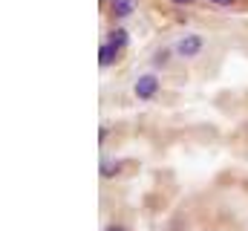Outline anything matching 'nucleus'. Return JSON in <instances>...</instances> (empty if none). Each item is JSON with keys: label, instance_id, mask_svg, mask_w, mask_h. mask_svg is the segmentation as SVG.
Masks as SVG:
<instances>
[{"label": "nucleus", "instance_id": "1", "mask_svg": "<svg viewBox=\"0 0 248 231\" xmlns=\"http://www.w3.org/2000/svg\"><path fill=\"white\" fill-rule=\"evenodd\" d=\"M202 50H205L202 35H182V38L173 44V52H176L179 58H196Z\"/></svg>", "mask_w": 248, "mask_h": 231}, {"label": "nucleus", "instance_id": "2", "mask_svg": "<svg viewBox=\"0 0 248 231\" xmlns=\"http://www.w3.org/2000/svg\"><path fill=\"white\" fill-rule=\"evenodd\" d=\"M133 93H136V99H141V101L153 99V96L159 93V78H156L153 72L139 75V78H136V84H133Z\"/></svg>", "mask_w": 248, "mask_h": 231}, {"label": "nucleus", "instance_id": "3", "mask_svg": "<svg viewBox=\"0 0 248 231\" xmlns=\"http://www.w3.org/2000/svg\"><path fill=\"white\" fill-rule=\"evenodd\" d=\"M110 12H113V17L124 20L136 12V0H110Z\"/></svg>", "mask_w": 248, "mask_h": 231}, {"label": "nucleus", "instance_id": "4", "mask_svg": "<svg viewBox=\"0 0 248 231\" xmlns=\"http://www.w3.org/2000/svg\"><path fill=\"white\" fill-rule=\"evenodd\" d=\"M107 44H113L116 50H124V47L130 44V35H127V29H124V26H113V29L107 32Z\"/></svg>", "mask_w": 248, "mask_h": 231}, {"label": "nucleus", "instance_id": "5", "mask_svg": "<svg viewBox=\"0 0 248 231\" xmlns=\"http://www.w3.org/2000/svg\"><path fill=\"white\" fill-rule=\"evenodd\" d=\"M116 58H119V50L104 41L101 50H98V64H101V66H110V64H116Z\"/></svg>", "mask_w": 248, "mask_h": 231}, {"label": "nucleus", "instance_id": "6", "mask_svg": "<svg viewBox=\"0 0 248 231\" xmlns=\"http://www.w3.org/2000/svg\"><path fill=\"white\" fill-rule=\"evenodd\" d=\"M122 171V162L119 159H107V162H101V176H116V173Z\"/></svg>", "mask_w": 248, "mask_h": 231}, {"label": "nucleus", "instance_id": "7", "mask_svg": "<svg viewBox=\"0 0 248 231\" xmlns=\"http://www.w3.org/2000/svg\"><path fill=\"white\" fill-rule=\"evenodd\" d=\"M208 3H214V6H234L237 0H208Z\"/></svg>", "mask_w": 248, "mask_h": 231}, {"label": "nucleus", "instance_id": "8", "mask_svg": "<svg viewBox=\"0 0 248 231\" xmlns=\"http://www.w3.org/2000/svg\"><path fill=\"white\" fill-rule=\"evenodd\" d=\"M170 3H173V6H193L196 0H170Z\"/></svg>", "mask_w": 248, "mask_h": 231}, {"label": "nucleus", "instance_id": "9", "mask_svg": "<svg viewBox=\"0 0 248 231\" xmlns=\"http://www.w3.org/2000/svg\"><path fill=\"white\" fill-rule=\"evenodd\" d=\"M104 231H127V229H124V226H116V223H113V226H107Z\"/></svg>", "mask_w": 248, "mask_h": 231}, {"label": "nucleus", "instance_id": "10", "mask_svg": "<svg viewBox=\"0 0 248 231\" xmlns=\"http://www.w3.org/2000/svg\"><path fill=\"white\" fill-rule=\"evenodd\" d=\"M107 3H110V0H107Z\"/></svg>", "mask_w": 248, "mask_h": 231}]
</instances>
